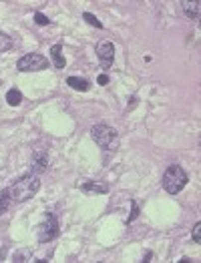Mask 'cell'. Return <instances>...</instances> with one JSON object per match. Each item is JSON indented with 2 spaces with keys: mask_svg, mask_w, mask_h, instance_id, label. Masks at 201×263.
Instances as JSON below:
<instances>
[{
  "mask_svg": "<svg viewBox=\"0 0 201 263\" xmlns=\"http://www.w3.org/2000/svg\"><path fill=\"white\" fill-rule=\"evenodd\" d=\"M38 189H40V179H38V175L30 173V175H24L18 181H14L8 187V193H10L12 203H24L30 197H34L38 193Z\"/></svg>",
  "mask_w": 201,
  "mask_h": 263,
  "instance_id": "obj_1",
  "label": "cell"
},
{
  "mask_svg": "<svg viewBox=\"0 0 201 263\" xmlns=\"http://www.w3.org/2000/svg\"><path fill=\"white\" fill-rule=\"evenodd\" d=\"M93 141L105 151H117L119 149V133L109 125H95L91 129Z\"/></svg>",
  "mask_w": 201,
  "mask_h": 263,
  "instance_id": "obj_2",
  "label": "cell"
},
{
  "mask_svg": "<svg viewBox=\"0 0 201 263\" xmlns=\"http://www.w3.org/2000/svg\"><path fill=\"white\" fill-rule=\"evenodd\" d=\"M189 181V175L183 171V167L179 165H169V169L165 171L163 175V189L169 193V195H177L185 189Z\"/></svg>",
  "mask_w": 201,
  "mask_h": 263,
  "instance_id": "obj_3",
  "label": "cell"
},
{
  "mask_svg": "<svg viewBox=\"0 0 201 263\" xmlns=\"http://www.w3.org/2000/svg\"><path fill=\"white\" fill-rule=\"evenodd\" d=\"M57 235H59V221L53 213H46L42 223L36 229V237H38L40 243H48V241H53Z\"/></svg>",
  "mask_w": 201,
  "mask_h": 263,
  "instance_id": "obj_4",
  "label": "cell"
},
{
  "mask_svg": "<svg viewBox=\"0 0 201 263\" xmlns=\"http://www.w3.org/2000/svg\"><path fill=\"white\" fill-rule=\"evenodd\" d=\"M48 67V59L42 55H36V52H30V55H24L18 63L16 69L20 73H36V71H44Z\"/></svg>",
  "mask_w": 201,
  "mask_h": 263,
  "instance_id": "obj_5",
  "label": "cell"
},
{
  "mask_svg": "<svg viewBox=\"0 0 201 263\" xmlns=\"http://www.w3.org/2000/svg\"><path fill=\"white\" fill-rule=\"evenodd\" d=\"M97 57L105 67L113 65V61H115V46H113V42H100L97 46Z\"/></svg>",
  "mask_w": 201,
  "mask_h": 263,
  "instance_id": "obj_6",
  "label": "cell"
},
{
  "mask_svg": "<svg viewBox=\"0 0 201 263\" xmlns=\"http://www.w3.org/2000/svg\"><path fill=\"white\" fill-rule=\"evenodd\" d=\"M30 169H32L34 175H40V173H44V171L48 169V155H46L44 151H36V153L32 155Z\"/></svg>",
  "mask_w": 201,
  "mask_h": 263,
  "instance_id": "obj_7",
  "label": "cell"
},
{
  "mask_svg": "<svg viewBox=\"0 0 201 263\" xmlns=\"http://www.w3.org/2000/svg\"><path fill=\"white\" fill-rule=\"evenodd\" d=\"M181 6H183V12L187 14V18H191V20L199 18V12H201V2H199V0H183Z\"/></svg>",
  "mask_w": 201,
  "mask_h": 263,
  "instance_id": "obj_8",
  "label": "cell"
},
{
  "mask_svg": "<svg viewBox=\"0 0 201 263\" xmlns=\"http://www.w3.org/2000/svg\"><path fill=\"white\" fill-rule=\"evenodd\" d=\"M83 193H109V185L107 183H99V181H87L81 185Z\"/></svg>",
  "mask_w": 201,
  "mask_h": 263,
  "instance_id": "obj_9",
  "label": "cell"
},
{
  "mask_svg": "<svg viewBox=\"0 0 201 263\" xmlns=\"http://www.w3.org/2000/svg\"><path fill=\"white\" fill-rule=\"evenodd\" d=\"M50 61H53L55 69H65L67 61L63 57V44H55L53 48H50Z\"/></svg>",
  "mask_w": 201,
  "mask_h": 263,
  "instance_id": "obj_10",
  "label": "cell"
},
{
  "mask_svg": "<svg viewBox=\"0 0 201 263\" xmlns=\"http://www.w3.org/2000/svg\"><path fill=\"white\" fill-rule=\"evenodd\" d=\"M67 85H69L71 88H75V90H81V92H87V90L91 88L89 81H85V79H81V77H69V79H67Z\"/></svg>",
  "mask_w": 201,
  "mask_h": 263,
  "instance_id": "obj_11",
  "label": "cell"
},
{
  "mask_svg": "<svg viewBox=\"0 0 201 263\" xmlns=\"http://www.w3.org/2000/svg\"><path fill=\"white\" fill-rule=\"evenodd\" d=\"M6 102L10 104V107H18V104L22 102V92L18 88H10L6 92Z\"/></svg>",
  "mask_w": 201,
  "mask_h": 263,
  "instance_id": "obj_12",
  "label": "cell"
},
{
  "mask_svg": "<svg viewBox=\"0 0 201 263\" xmlns=\"http://www.w3.org/2000/svg\"><path fill=\"white\" fill-rule=\"evenodd\" d=\"M12 203V199H10V193H8V189H4V191H0V213H4L6 209H8V205Z\"/></svg>",
  "mask_w": 201,
  "mask_h": 263,
  "instance_id": "obj_13",
  "label": "cell"
},
{
  "mask_svg": "<svg viewBox=\"0 0 201 263\" xmlns=\"http://www.w3.org/2000/svg\"><path fill=\"white\" fill-rule=\"evenodd\" d=\"M12 38L8 36V34H4V32H0V52H6V50H10L12 48Z\"/></svg>",
  "mask_w": 201,
  "mask_h": 263,
  "instance_id": "obj_14",
  "label": "cell"
},
{
  "mask_svg": "<svg viewBox=\"0 0 201 263\" xmlns=\"http://www.w3.org/2000/svg\"><path fill=\"white\" fill-rule=\"evenodd\" d=\"M83 18L87 20V24H91V26H95V28H103V22H100L95 14H91V12H83Z\"/></svg>",
  "mask_w": 201,
  "mask_h": 263,
  "instance_id": "obj_15",
  "label": "cell"
},
{
  "mask_svg": "<svg viewBox=\"0 0 201 263\" xmlns=\"http://www.w3.org/2000/svg\"><path fill=\"white\" fill-rule=\"evenodd\" d=\"M12 259H14V261H30V259H32V255H30V251L22 249V251H16Z\"/></svg>",
  "mask_w": 201,
  "mask_h": 263,
  "instance_id": "obj_16",
  "label": "cell"
},
{
  "mask_svg": "<svg viewBox=\"0 0 201 263\" xmlns=\"http://www.w3.org/2000/svg\"><path fill=\"white\" fill-rule=\"evenodd\" d=\"M34 22H36L38 26H48V24H50L48 16H44L42 12H34Z\"/></svg>",
  "mask_w": 201,
  "mask_h": 263,
  "instance_id": "obj_17",
  "label": "cell"
},
{
  "mask_svg": "<svg viewBox=\"0 0 201 263\" xmlns=\"http://www.w3.org/2000/svg\"><path fill=\"white\" fill-rule=\"evenodd\" d=\"M139 217V207H137V203L131 199V215L127 217V223H131V221H135Z\"/></svg>",
  "mask_w": 201,
  "mask_h": 263,
  "instance_id": "obj_18",
  "label": "cell"
},
{
  "mask_svg": "<svg viewBox=\"0 0 201 263\" xmlns=\"http://www.w3.org/2000/svg\"><path fill=\"white\" fill-rule=\"evenodd\" d=\"M191 235H193V241H195V243H201V223H199V221L195 223V227H193V233H191Z\"/></svg>",
  "mask_w": 201,
  "mask_h": 263,
  "instance_id": "obj_19",
  "label": "cell"
},
{
  "mask_svg": "<svg viewBox=\"0 0 201 263\" xmlns=\"http://www.w3.org/2000/svg\"><path fill=\"white\" fill-rule=\"evenodd\" d=\"M97 81H99V85H107L109 83V75H99Z\"/></svg>",
  "mask_w": 201,
  "mask_h": 263,
  "instance_id": "obj_20",
  "label": "cell"
}]
</instances>
